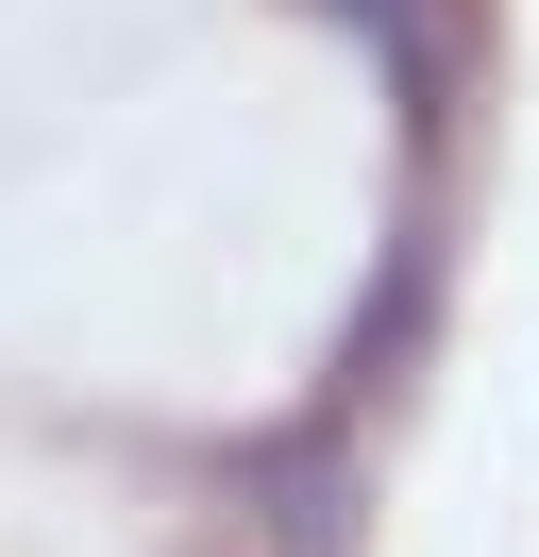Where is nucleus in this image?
Returning a JSON list of instances; mask_svg holds the SVG:
<instances>
[{
	"label": "nucleus",
	"instance_id": "1",
	"mask_svg": "<svg viewBox=\"0 0 539 557\" xmlns=\"http://www.w3.org/2000/svg\"><path fill=\"white\" fill-rule=\"evenodd\" d=\"M236 490L270 507V541H303V557H337L354 541V422H287V440H236Z\"/></svg>",
	"mask_w": 539,
	"mask_h": 557
},
{
	"label": "nucleus",
	"instance_id": "2",
	"mask_svg": "<svg viewBox=\"0 0 539 557\" xmlns=\"http://www.w3.org/2000/svg\"><path fill=\"white\" fill-rule=\"evenodd\" d=\"M321 17L371 51V69H388V102L438 136V102H455V51H472V0H321Z\"/></svg>",
	"mask_w": 539,
	"mask_h": 557
},
{
	"label": "nucleus",
	"instance_id": "3",
	"mask_svg": "<svg viewBox=\"0 0 539 557\" xmlns=\"http://www.w3.org/2000/svg\"><path fill=\"white\" fill-rule=\"evenodd\" d=\"M422 305H438V237L404 220V237H388V287H371V305H354V338H337V422L371 406V372H404V338H422Z\"/></svg>",
	"mask_w": 539,
	"mask_h": 557
}]
</instances>
